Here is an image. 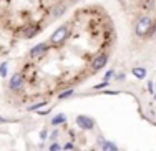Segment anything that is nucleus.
<instances>
[{"instance_id": "21", "label": "nucleus", "mask_w": 156, "mask_h": 151, "mask_svg": "<svg viewBox=\"0 0 156 151\" xmlns=\"http://www.w3.org/2000/svg\"><path fill=\"white\" fill-rule=\"evenodd\" d=\"M40 138H42V139H47V138H48V131H47V130H42V133H40Z\"/></svg>"}, {"instance_id": "13", "label": "nucleus", "mask_w": 156, "mask_h": 151, "mask_svg": "<svg viewBox=\"0 0 156 151\" xmlns=\"http://www.w3.org/2000/svg\"><path fill=\"white\" fill-rule=\"evenodd\" d=\"M73 93H75V91H73L72 88H70V90H65V91H62V93L58 95V100H66V98H70Z\"/></svg>"}, {"instance_id": "17", "label": "nucleus", "mask_w": 156, "mask_h": 151, "mask_svg": "<svg viewBox=\"0 0 156 151\" xmlns=\"http://www.w3.org/2000/svg\"><path fill=\"white\" fill-rule=\"evenodd\" d=\"M111 76H115V70H108V72L105 73V78H103V80H105V82H110Z\"/></svg>"}, {"instance_id": "3", "label": "nucleus", "mask_w": 156, "mask_h": 151, "mask_svg": "<svg viewBox=\"0 0 156 151\" xmlns=\"http://www.w3.org/2000/svg\"><path fill=\"white\" fill-rule=\"evenodd\" d=\"M76 126L81 128L83 131H91L95 128V120L91 116H87V115H78L76 116Z\"/></svg>"}, {"instance_id": "24", "label": "nucleus", "mask_w": 156, "mask_h": 151, "mask_svg": "<svg viewBox=\"0 0 156 151\" xmlns=\"http://www.w3.org/2000/svg\"><path fill=\"white\" fill-rule=\"evenodd\" d=\"M154 100H156V95H154Z\"/></svg>"}, {"instance_id": "5", "label": "nucleus", "mask_w": 156, "mask_h": 151, "mask_svg": "<svg viewBox=\"0 0 156 151\" xmlns=\"http://www.w3.org/2000/svg\"><path fill=\"white\" fill-rule=\"evenodd\" d=\"M108 53H98L96 57L91 60V68L95 70V72H98V70L105 68L106 63H108Z\"/></svg>"}, {"instance_id": "20", "label": "nucleus", "mask_w": 156, "mask_h": 151, "mask_svg": "<svg viewBox=\"0 0 156 151\" xmlns=\"http://www.w3.org/2000/svg\"><path fill=\"white\" fill-rule=\"evenodd\" d=\"M150 37H151V38H154V40H156V23L153 25V28H151V33H150Z\"/></svg>"}, {"instance_id": "4", "label": "nucleus", "mask_w": 156, "mask_h": 151, "mask_svg": "<svg viewBox=\"0 0 156 151\" xmlns=\"http://www.w3.org/2000/svg\"><path fill=\"white\" fill-rule=\"evenodd\" d=\"M23 83H25L23 73L17 72V73H13V75H12V78H10V82H9V86H10V90H12V91H18L22 86H23Z\"/></svg>"}, {"instance_id": "9", "label": "nucleus", "mask_w": 156, "mask_h": 151, "mask_svg": "<svg viewBox=\"0 0 156 151\" xmlns=\"http://www.w3.org/2000/svg\"><path fill=\"white\" fill-rule=\"evenodd\" d=\"M66 121V115L65 113H58L51 118V126H58V125H63Z\"/></svg>"}, {"instance_id": "23", "label": "nucleus", "mask_w": 156, "mask_h": 151, "mask_svg": "<svg viewBox=\"0 0 156 151\" xmlns=\"http://www.w3.org/2000/svg\"><path fill=\"white\" fill-rule=\"evenodd\" d=\"M57 136H58V131H51V135H50V139H57Z\"/></svg>"}, {"instance_id": "8", "label": "nucleus", "mask_w": 156, "mask_h": 151, "mask_svg": "<svg viewBox=\"0 0 156 151\" xmlns=\"http://www.w3.org/2000/svg\"><path fill=\"white\" fill-rule=\"evenodd\" d=\"M38 32H40L38 25H28V27H25V30H23V37L25 38H32V37L37 35Z\"/></svg>"}, {"instance_id": "6", "label": "nucleus", "mask_w": 156, "mask_h": 151, "mask_svg": "<svg viewBox=\"0 0 156 151\" xmlns=\"http://www.w3.org/2000/svg\"><path fill=\"white\" fill-rule=\"evenodd\" d=\"M48 48H50V45H48V43H45V42H42V43H38V45L33 47L28 55H30L32 58H38V57H42V55L45 53Z\"/></svg>"}, {"instance_id": "22", "label": "nucleus", "mask_w": 156, "mask_h": 151, "mask_svg": "<svg viewBox=\"0 0 156 151\" xmlns=\"http://www.w3.org/2000/svg\"><path fill=\"white\" fill-rule=\"evenodd\" d=\"M153 88H154L153 82H148V91H150V93H153Z\"/></svg>"}, {"instance_id": "1", "label": "nucleus", "mask_w": 156, "mask_h": 151, "mask_svg": "<svg viewBox=\"0 0 156 151\" xmlns=\"http://www.w3.org/2000/svg\"><path fill=\"white\" fill-rule=\"evenodd\" d=\"M154 22H153V17L151 15H141L135 23V35L140 37V38H144V37H150L151 33V28H153Z\"/></svg>"}, {"instance_id": "7", "label": "nucleus", "mask_w": 156, "mask_h": 151, "mask_svg": "<svg viewBox=\"0 0 156 151\" xmlns=\"http://www.w3.org/2000/svg\"><path fill=\"white\" fill-rule=\"evenodd\" d=\"M131 75L138 80H144L148 75V72H146V68H143V67H135V68H131Z\"/></svg>"}, {"instance_id": "16", "label": "nucleus", "mask_w": 156, "mask_h": 151, "mask_svg": "<svg viewBox=\"0 0 156 151\" xmlns=\"http://www.w3.org/2000/svg\"><path fill=\"white\" fill-rule=\"evenodd\" d=\"M110 85V82H105V80H103L101 83H98V85H95L93 86V90H101V88H106Z\"/></svg>"}, {"instance_id": "25", "label": "nucleus", "mask_w": 156, "mask_h": 151, "mask_svg": "<svg viewBox=\"0 0 156 151\" xmlns=\"http://www.w3.org/2000/svg\"><path fill=\"white\" fill-rule=\"evenodd\" d=\"M116 151H120V149H116Z\"/></svg>"}, {"instance_id": "19", "label": "nucleus", "mask_w": 156, "mask_h": 151, "mask_svg": "<svg viewBox=\"0 0 156 151\" xmlns=\"http://www.w3.org/2000/svg\"><path fill=\"white\" fill-rule=\"evenodd\" d=\"M62 149H65V151H72V149H73V143H65V146H63Z\"/></svg>"}, {"instance_id": "10", "label": "nucleus", "mask_w": 156, "mask_h": 151, "mask_svg": "<svg viewBox=\"0 0 156 151\" xmlns=\"http://www.w3.org/2000/svg\"><path fill=\"white\" fill-rule=\"evenodd\" d=\"M101 149H103V151H116V149H118V146L115 145L113 141H106V139H103V143H101Z\"/></svg>"}, {"instance_id": "2", "label": "nucleus", "mask_w": 156, "mask_h": 151, "mask_svg": "<svg viewBox=\"0 0 156 151\" xmlns=\"http://www.w3.org/2000/svg\"><path fill=\"white\" fill-rule=\"evenodd\" d=\"M68 37H70V27L68 25H62L51 33L50 42L51 45H62V43H65L68 40Z\"/></svg>"}, {"instance_id": "14", "label": "nucleus", "mask_w": 156, "mask_h": 151, "mask_svg": "<svg viewBox=\"0 0 156 151\" xmlns=\"http://www.w3.org/2000/svg\"><path fill=\"white\" fill-rule=\"evenodd\" d=\"M45 105H47V101H38V103H35V105L28 106L27 111H38V108H42V106H45Z\"/></svg>"}, {"instance_id": "11", "label": "nucleus", "mask_w": 156, "mask_h": 151, "mask_svg": "<svg viewBox=\"0 0 156 151\" xmlns=\"http://www.w3.org/2000/svg\"><path fill=\"white\" fill-rule=\"evenodd\" d=\"M65 9L66 7L63 5V3H60V5H57V7H53V9H51V13H53V17H60L63 12H65Z\"/></svg>"}, {"instance_id": "12", "label": "nucleus", "mask_w": 156, "mask_h": 151, "mask_svg": "<svg viewBox=\"0 0 156 151\" xmlns=\"http://www.w3.org/2000/svg\"><path fill=\"white\" fill-rule=\"evenodd\" d=\"M7 75H9V63H7V61H3V63L0 65V76H2V78H5Z\"/></svg>"}, {"instance_id": "15", "label": "nucleus", "mask_w": 156, "mask_h": 151, "mask_svg": "<svg viewBox=\"0 0 156 151\" xmlns=\"http://www.w3.org/2000/svg\"><path fill=\"white\" fill-rule=\"evenodd\" d=\"M48 151H62V146L58 145V143H55V141H53L50 146H48Z\"/></svg>"}, {"instance_id": "18", "label": "nucleus", "mask_w": 156, "mask_h": 151, "mask_svg": "<svg viewBox=\"0 0 156 151\" xmlns=\"http://www.w3.org/2000/svg\"><path fill=\"white\" fill-rule=\"evenodd\" d=\"M115 78H116V82H123L126 78V75L125 73H115Z\"/></svg>"}]
</instances>
